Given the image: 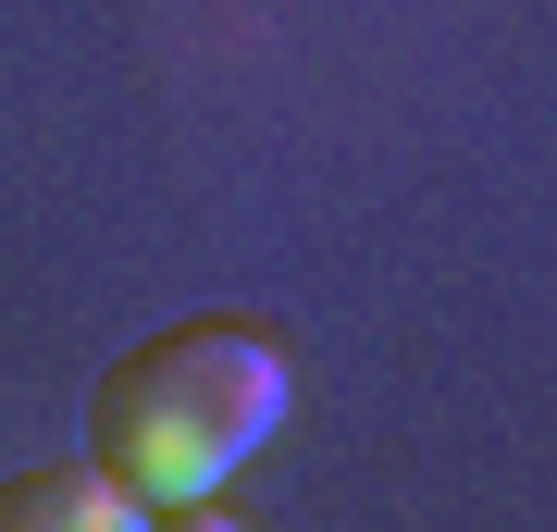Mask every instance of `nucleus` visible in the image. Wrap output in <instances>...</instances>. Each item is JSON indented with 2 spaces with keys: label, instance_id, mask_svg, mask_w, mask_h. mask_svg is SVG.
<instances>
[{
  "label": "nucleus",
  "instance_id": "obj_1",
  "mask_svg": "<svg viewBox=\"0 0 557 532\" xmlns=\"http://www.w3.org/2000/svg\"><path fill=\"white\" fill-rule=\"evenodd\" d=\"M285 421V359L248 322H174V335L124 347L87 396V458L137 495L149 520L199 508L236 458Z\"/></svg>",
  "mask_w": 557,
  "mask_h": 532
},
{
  "label": "nucleus",
  "instance_id": "obj_2",
  "mask_svg": "<svg viewBox=\"0 0 557 532\" xmlns=\"http://www.w3.org/2000/svg\"><path fill=\"white\" fill-rule=\"evenodd\" d=\"M149 508L124 495L100 458H38V471L0 483V532H137Z\"/></svg>",
  "mask_w": 557,
  "mask_h": 532
}]
</instances>
